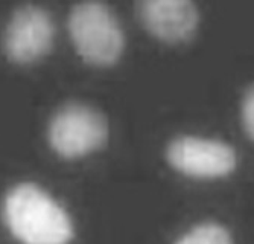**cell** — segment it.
<instances>
[{
  "label": "cell",
  "mask_w": 254,
  "mask_h": 244,
  "mask_svg": "<svg viewBox=\"0 0 254 244\" xmlns=\"http://www.w3.org/2000/svg\"><path fill=\"white\" fill-rule=\"evenodd\" d=\"M175 244H233L232 235L216 223H204L190 229Z\"/></svg>",
  "instance_id": "7"
},
{
  "label": "cell",
  "mask_w": 254,
  "mask_h": 244,
  "mask_svg": "<svg viewBox=\"0 0 254 244\" xmlns=\"http://www.w3.org/2000/svg\"><path fill=\"white\" fill-rule=\"evenodd\" d=\"M137 14L143 28L165 43L188 41L199 23L193 0H137Z\"/></svg>",
  "instance_id": "6"
},
{
  "label": "cell",
  "mask_w": 254,
  "mask_h": 244,
  "mask_svg": "<svg viewBox=\"0 0 254 244\" xmlns=\"http://www.w3.org/2000/svg\"><path fill=\"white\" fill-rule=\"evenodd\" d=\"M67 28L78 55L91 66H113L124 52V29L116 14L101 0L76 3L68 14Z\"/></svg>",
  "instance_id": "2"
},
{
  "label": "cell",
  "mask_w": 254,
  "mask_h": 244,
  "mask_svg": "<svg viewBox=\"0 0 254 244\" xmlns=\"http://www.w3.org/2000/svg\"><path fill=\"white\" fill-rule=\"evenodd\" d=\"M241 116L247 135L254 141V84H251L244 93L241 104Z\"/></svg>",
  "instance_id": "8"
},
{
  "label": "cell",
  "mask_w": 254,
  "mask_h": 244,
  "mask_svg": "<svg viewBox=\"0 0 254 244\" xmlns=\"http://www.w3.org/2000/svg\"><path fill=\"white\" fill-rule=\"evenodd\" d=\"M55 23L41 6H20L9 17L3 34L5 55L17 64H31L48 55L54 46Z\"/></svg>",
  "instance_id": "4"
},
{
  "label": "cell",
  "mask_w": 254,
  "mask_h": 244,
  "mask_svg": "<svg viewBox=\"0 0 254 244\" xmlns=\"http://www.w3.org/2000/svg\"><path fill=\"white\" fill-rule=\"evenodd\" d=\"M9 231L23 244H68L73 226L54 198L32 183L12 188L5 200Z\"/></svg>",
  "instance_id": "1"
},
{
  "label": "cell",
  "mask_w": 254,
  "mask_h": 244,
  "mask_svg": "<svg viewBox=\"0 0 254 244\" xmlns=\"http://www.w3.org/2000/svg\"><path fill=\"white\" fill-rule=\"evenodd\" d=\"M166 156L177 171L201 179L227 175L238 162L236 153L230 145L198 136L175 138L168 145Z\"/></svg>",
  "instance_id": "5"
},
{
  "label": "cell",
  "mask_w": 254,
  "mask_h": 244,
  "mask_svg": "<svg viewBox=\"0 0 254 244\" xmlns=\"http://www.w3.org/2000/svg\"><path fill=\"white\" fill-rule=\"evenodd\" d=\"M108 136L105 118L96 108L72 102L63 105L49 124V142L65 159L87 156L101 148Z\"/></svg>",
  "instance_id": "3"
}]
</instances>
